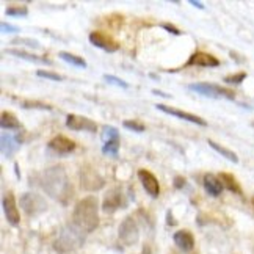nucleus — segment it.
<instances>
[{
  "instance_id": "nucleus-12",
  "label": "nucleus",
  "mask_w": 254,
  "mask_h": 254,
  "mask_svg": "<svg viewBox=\"0 0 254 254\" xmlns=\"http://www.w3.org/2000/svg\"><path fill=\"white\" fill-rule=\"evenodd\" d=\"M3 212H5V217L8 220L9 224L13 226H17L19 221H21V215H19L17 206H16V198L11 191H8L5 196H3Z\"/></svg>"
},
{
  "instance_id": "nucleus-14",
  "label": "nucleus",
  "mask_w": 254,
  "mask_h": 254,
  "mask_svg": "<svg viewBox=\"0 0 254 254\" xmlns=\"http://www.w3.org/2000/svg\"><path fill=\"white\" fill-rule=\"evenodd\" d=\"M185 66H201V67H217L220 66V60L217 57H213L206 52H194Z\"/></svg>"
},
{
  "instance_id": "nucleus-11",
  "label": "nucleus",
  "mask_w": 254,
  "mask_h": 254,
  "mask_svg": "<svg viewBox=\"0 0 254 254\" xmlns=\"http://www.w3.org/2000/svg\"><path fill=\"white\" fill-rule=\"evenodd\" d=\"M155 109H159L160 112L168 113L171 116H178V118H181L184 121H189V123L198 124V126H202V127L207 126V123L204 121L201 116H196V115H193V113H187V112H182L179 109H173V107H168V105H165V104H155Z\"/></svg>"
},
{
  "instance_id": "nucleus-10",
  "label": "nucleus",
  "mask_w": 254,
  "mask_h": 254,
  "mask_svg": "<svg viewBox=\"0 0 254 254\" xmlns=\"http://www.w3.org/2000/svg\"><path fill=\"white\" fill-rule=\"evenodd\" d=\"M138 179L143 184V189L146 190V193L149 194L151 198H159L160 194V184L157 181V178L149 171V170H138Z\"/></svg>"
},
{
  "instance_id": "nucleus-38",
  "label": "nucleus",
  "mask_w": 254,
  "mask_h": 254,
  "mask_svg": "<svg viewBox=\"0 0 254 254\" xmlns=\"http://www.w3.org/2000/svg\"><path fill=\"white\" fill-rule=\"evenodd\" d=\"M193 254H198V253H193Z\"/></svg>"
},
{
  "instance_id": "nucleus-17",
  "label": "nucleus",
  "mask_w": 254,
  "mask_h": 254,
  "mask_svg": "<svg viewBox=\"0 0 254 254\" xmlns=\"http://www.w3.org/2000/svg\"><path fill=\"white\" fill-rule=\"evenodd\" d=\"M220 181H221V184L224 185V189H228L229 191H232V193H236V194H239V196H242L243 194V191H242V187H240V184H239V181L234 178L232 174H229V173H220Z\"/></svg>"
},
{
  "instance_id": "nucleus-28",
  "label": "nucleus",
  "mask_w": 254,
  "mask_h": 254,
  "mask_svg": "<svg viewBox=\"0 0 254 254\" xmlns=\"http://www.w3.org/2000/svg\"><path fill=\"white\" fill-rule=\"evenodd\" d=\"M36 75L38 77H43V79H49V80H55V82H62L64 80V77L57 74V72H52V71H46V69H38L36 71Z\"/></svg>"
},
{
  "instance_id": "nucleus-8",
  "label": "nucleus",
  "mask_w": 254,
  "mask_h": 254,
  "mask_svg": "<svg viewBox=\"0 0 254 254\" xmlns=\"http://www.w3.org/2000/svg\"><path fill=\"white\" fill-rule=\"evenodd\" d=\"M90 43L94 47H99V49H102V51L110 52V54L116 52L120 49L118 41L113 40L110 35H107L104 32H91L90 33Z\"/></svg>"
},
{
  "instance_id": "nucleus-13",
  "label": "nucleus",
  "mask_w": 254,
  "mask_h": 254,
  "mask_svg": "<svg viewBox=\"0 0 254 254\" xmlns=\"http://www.w3.org/2000/svg\"><path fill=\"white\" fill-rule=\"evenodd\" d=\"M47 146L51 151L60 154V155H66V154H71L75 149V141H72L71 138H67L64 135H57L49 141Z\"/></svg>"
},
{
  "instance_id": "nucleus-33",
  "label": "nucleus",
  "mask_w": 254,
  "mask_h": 254,
  "mask_svg": "<svg viewBox=\"0 0 254 254\" xmlns=\"http://www.w3.org/2000/svg\"><path fill=\"white\" fill-rule=\"evenodd\" d=\"M162 28H165L167 32H170L171 35H176V36L182 35V32L179 30V28H178V27H174L173 24H162Z\"/></svg>"
},
{
  "instance_id": "nucleus-3",
  "label": "nucleus",
  "mask_w": 254,
  "mask_h": 254,
  "mask_svg": "<svg viewBox=\"0 0 254 254\" xmlns=\"http://www.w3.org/2000/svg\"><path fill=\"white\" fill-rule=\"evenodd\" d=\"M118 237L123 245H126V247H132L138 242L140 231H138V224H136L133 217H126L123 220L121 226L118 229Z\"/></svg>"
},
{
  "instance_id": "nucleus-25",
  "label": "nucleus",
  "mask_w": 254,
  "mask_h": 254,
  "mask_svg": "<svg viewBox=\"0 0 254 254\" xmlns=\"http://www.w3.org/2000/svg\"><path fill=\"white\" fill-rule=\"evenodd\" d=\"M123 126L126 127V129L133 130V132H138V133H141V132L146 130V126L141 121H138V120H126L123 123Z\"/></svg>"
},
{
  "instance_id": "nucleus-19",
  "label": "nucleus",
  "mask_w": 254,
  "mask_h": 254,
  "mask_svg": "<svg viewBox=\"0 0 254 254\" xmlns=\"http://www.w3.org/2000/svg\"><path fill=\"white\" fill-rule=\"evenodd\" d=\"M6 54L9 55H14L17 58H24L27 62H33V63H41V64H52L51 60H47L46 57H38V55H32L25 51H17V49H8Z\"/></svg>"
},
{
  "instance_id": "nucleus-34",
  "label": "nucleus",
  "mask_w": 254,
  "mask_h": 254,
  "mask_svg": "<svg viewBox=\"0 0 254 254\" xmlns=\"http://www.w3.org/2000/svg\"><path fill=\"white\" fill-rule=\"evenodd\" d=\"M185 178H182V176H176L174 178V187L178 189V190H181V189H184L185 187Z\"/></svg>"
},
{
  "instance_id": "nucleus-2",
  "label": "nucleus",
  "mask_w": 254,
  "mask_h": 254,
  "mask_svg": "<svg viewBox=\"0 0 254 254\" xmlns=\"http://www.w3.org/2000/svg\"><path fill=\"white\" fill-rule=\"evenodd\" d=\"M97 199L94 196H86L75 204L72 221L77 228L83 232H93L99 224V213H97Z\"/></svg>"
},
{
  "instance_id": "nucleus-16",
  "label": "nucleus",
  "mask_w": 254,
  "mask_h": 254,
  "mask_svg": "<svg viewBox=\"0 0 254 254\" xmlns=\"http://www.w3.org/2000/svg\"><path fill=\"white\" fill-rule=\"evenodd\" d=\"M202 184H204V190H206L213 198L220 196L221 191L224 190V185L221 184L218 176H215V174H206V176H204Z\"/></svg>"
},
{
  "instance_id": "nucleus-1",
  "label": "nucleus",
  "mask_w": 254,
  "mask_h": 254,
  "mask_svg": "<svg viewBox=\"0 0 254 254\" xmlns=\"http://www.w3.org/2000/svg\"><path fill=\"white\" fill-rule=\"evenodd\" d=\"M41 187L44 191L55 199H60L63 204L67 202V199L72 198V187L67 179L66 171L63 167H52L43 173L41 178Z\"/></svg>"
},
{
  "instance_id": "nucleus-27",
  "label": "nucleus",
  "mask_w": 254,
  "mask_h": 254,
  "mask_svg": "<svg viewBox=\"0 0 254 254\" xmlns=\"http://www.w3.org/2000/svg\"><path fill=\"white\" fill-rule=\"evenodd\" d=\"M8 16H16V17H21V16H27L28 14V8L24 5H14V6H8L6 11Z\"/></svg>"
},
{
  "instance_id": "nucleus-22",
  "label": "nucleus",
  "mask_w": 254,
  "mask_h": 254,
  "mask_svg": "<svg viewBox=\"0 0 254 254\" xmlns=\"http://www.w3.org/2000/svg\"><path fill=\"white\" fill-rule=\"evenodd\" d=\"M58 57H60L62 60H64L66 63H71V64H74L77 67H86V62L79 55H74V54H69V52H60V54H58Z\"/></svg>"
},
{
  "instance_id": "nucleus-7",
  "label": "nucleus",
  "mask_w": 254,
  "mask_h": 254,
  "mask_svg": "<svg viewBox=\"0 0 254 254\" xmlns=\"http://www.w3.org/2000/svg\"><path fill=\"white\" fill-rule=\"evenodd\" d=\"M126 198L120 189H113L105 194L102 202V210L105 213H113L121 207H126Z\"/></svg>"
},
{
  "instance_id": "nucleus-31",
  "label": "nucleus",
  "mask_w": 254,
  "mask_h": 254,
  "mask_svg": "<svg viewBox=\"0 0 254 254\" xmlns=\"http://www.w3.org/2000/svg\"><path fill=\"white\" fill-rule=\"evenodd\" d=\"M104 79L109 82V83H113L116 86H121V88H129V83H126L124 80L118 79V77H115V75H109V74H105L104 75Z\"/></svg>"
},
{
  "instance_id": "nucleus-6",
  "label": "nucleus",
  "mask_w": 254,
  "mask_h": 254,
  "mask_svg": "<svg viewBox=\"0 0 254 254\" xmlns=\"http://www.w3.org/2000/svg\"><path fill=\"white\" fill-rule=\"evenodd\" d=\"M21 206L27 215H30V217L33 215L35 217V215L46 210V201L36 193H24L21 196Z\"/></svg>"
},
{
  "instance_id": "nucleus-29",
  "label": "nucleus",
  "mask_w": 254,
  "mask_h": 254,
  "mask_svg": "<svg viewBox=\"0 0 254 254\" xmlns=\"http://www.w3.org/2000/svg\"><path fill=\"white\" fill-rule=\"evenodd\" d=\"M247 79V72H239V74H232L224 77V83H231V85H240L243 80Z\"/></svg>"
},
{
  "instance_id": "nucleus-9",
  "label": "nucleus",
  "mask_w": 254,
  "mask_h": 254,
  "mask_svg": "<svg viewBox=\"0 0 254 254\" xmlns=\"http://www.w3.org/2000/svg\"><path fill=\"white\" fill-rule=\"evenodd\" d=\"M66 127L71 130H86L94 133L97 130V126L93 120L80 115H67L66 116Z\"/></svg>"
},
{
  "instance_id": "nucleus-36",
  "label": "nucleus",
  "mask_w": 254,
  "mask_h": 254,
  "mask_svg": "<svg viewBox=\"0 0 254 254\" xmlns=\"http://www.w3.org/2000/svg\"><path fill=\"white\" fill-rule=\"evenodd\" d=\"M152 93H154V94H159V96H162V97H171L170 94L163 93V91H159V90H152Z\"/></svg>"
},
{
  "instance_id": "nucleus-26",
  "label": "nucleus",
  "mask_w": 254,
  "mask_h": 254,
  "mask_svg": "<svg viewBox=\"0 0 254 254\" xmlns=\"http://www.w3.org/2000/svg\"><path fill=\"white\" fill-rule=\"evenodd\" d=\"M21 105L24 109H40V110H52V105L44 104L41 101H22Z\"/></svg>"
},
{
  "instance_id": "nucleus-39",
  "label": "nucleus",
  "mask_w": 254,
  "mask_h": 254,
  "mask_svg": "<svg viewBox=\"0 0 254 254\" xmlns=\"http://www.w3.org/2000/svg\"><path fill=\"white\" fill-rule=\"evenodd\" d=\"M171 254H174V253H171Z\"/></svg>"
},
{
  "instance_id": "nucleus-20",
  "label": "nucleus",
  "mask_w": 254,
  "mask_h": 254,
  "mask_svg": "<svg viewBox=\"0 0 254 254\" xmlns=\"http://www.w3.org/2000/svg\"><path fill=\"white\" fill-rule=\"evenodd\" d=\"M0 126H2V129H5V130L21 129V123H19L16 116L9 112H2V115H0Z\"/></svg>"
},
{
  "instance_id": "nucleus-24",
  "label": "nucleus",
  "mask_w": 254,
  "mask_h": 254,
  "mask_svg": "<svg viewBox=\"0 0 254 254\" xmlns=\"http://www.w3.org/2000/svg\"><path fill=\"white\" fill-rule=\"evenodd\" d=\"M120 140H113V141H109V143H104L102 146V152L105 155H112V157H116L118 155V151H120Z\"/></svg>"
},
{
  "instance_id": "nucleus-35",
  "label": "nucleus",
  "mask_w": 254,
  "mask_h": 254,
  "mask_svg": "<svg viewBox=\"0 0 254 254\" xmlns=\"http://www.w3.org/2000/svg\"><path fill=\"white\" fill-rule=\"evenodd\" d=\"M190 5L196 6V8H199V9H204V8H206V6H204V3L198 2V0H190Z\"/></svg>"
},
{
  "instance_id": "nucleus-32",
  "label": "nucleus",
  "mask_w": 254,
  "mask_h": 254,
  "mask_svg": "<svg viewBox=\"0 0 254 254\" xmlns=\"http://www.w3.org/2000/svg\"><path fill=\"white\" fill-rule=\"evenodd\" d=\"M0 30H2V33H17L21 28L16 27V25H11V24L2 22V24H0Z\"/></svg>"
},
{
  "instance_id": "nucleus-21",
  "label": "nucleus",
  "mask_w": 254,
  "mask_h": 254,
  "mask_svg": "<svg viewBox=\"0 0 254 254\" xmlns=\"http://www.w3.org/2000/svg\"><path fill=\"white\" fill-rule=\"evenodd\" d=\"M207 143H209V146H210L212 149H215L218 154H221L224 159H228L229 162H234V163H239V157H237V154L234 152V151L224 148V146L218 144L217 141H213V140H207Z\"/></svg>"
},
{
  "instance_id": "nucleus-30",
  "label": "nucleus",
  "mask_w": 254,
  "mask_h": 254,
  "mask_svg": "<svg viewBox=\"0 0 254 254\" xmlns=\"http://www.w3.org/2000/svg\"><path fill=\"white\" fill-rule=\"evenodd\" d=\"M11 44H24L27 47H35V49H40V43L35 41V40H30V38H14L11 41Z\"/></svg>"
},
{
  "instance_id": "nucleus-18",
  "label": "nucleus",
  "mask_w": 254,
  "mask_h": 254,
  "mask_svg": "<svg viewBox=\"0 0 254 254\" xmlns=\"http://www.w3.org/2000/svg\"><path fill=\"white\" fill-rule=\"evenodd\" d=\"M19 148V140L17 136L13 138L8 133H2V154L3 157H11V155L17 151Z\"/></svg>"
},
{
  "instance_id": "nucleus-37",
  "label": "nucleus",
  "mask_w": 254,
  "mask_h": 254,
  "mask_svg": "<svg viewBox=\"0 0 254 254\" xmlns=\"http://www.w3.org/2000/svg\"><path fill=\"white\" fill-rule=\"evenodd\" d=\"M251 204H253V207H254V194H253V198H251Z\"/></svg>"
},
{
  "instance_id": "nucleus-5",
  "label": "nucleus",
  "mask_w": 254,
  "mask_h": 254,
  "mask_svg": "<svg viewBox=\"0 0 254 254\" xmlns=\"http://www.w3.org/2000/svg\"><path fill=\"white\" fill-rule=\"evenodd\" d=\"M189 90L207 97H226V99H234L236 97V93L232 90L224 86H218L215 83H193L189 86Z\"/></svg>"
},
{
  "instance_id": "nucleus-23",
  "label": "nucleus",
  "mask_w": 254,
  "mask_h": 254,
  "mask_svg": "<svg viewBox=\"0 0 254 254\" xmlns=\"http://www.w3.org/2000/svg\"><path fill=\"white\" fill-rule=\"evenodd\" d=\"M101 138H102L104 143H109V141H113V140H120V132L113 126H104Z\"/></svg>"
},
{
  "instance_id": "nucleus-15",
  "label": "nucleus",
  "mask_w": 254,
  "mask_h": 254,
  "mask_svg": "<svg viewBox=\"0 0 254 254\" xmlns=\"http://www.w3.org/2000/svg\"><path fill=\"white\" fill-rule=\"evenodd\" d=\"M173 240L176 243V247H179L185 253H190L194 248V237H193V234L187 229H182V231L176 232L173 236Z\"/></svg>"
},
{
  "instance_id": "nucleus-4",
  "label": "nucleus",
  "mask_w": 254,
  "mask_h": 254,
  "mask_svg": "<svg viewBox=\"0 0 254 254\" xmlns=\"http://www.w3.org/2000/svg\"><path fill=\"white\" fill-rule=\"evenodd\" d=\"M80 185L86 191H97L105 185V179L90 165H85L80 171Z\"/></svg>"
}]
</instances>
